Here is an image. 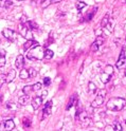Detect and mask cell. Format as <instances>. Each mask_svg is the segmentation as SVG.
Instances as JSON below:
<instances>
[{"label":"cell","mask_w":126,"mask_h":131,"mask_svg":"<svg viewBox=\"0 0 126 131\" xmlns=\"http://www.w3.org/2000/svg\"><path fill=\"white\" fill-rule=\"evenodd\" d=\"M96 11H98V7H93V9L91 10V12L86 16V20H87V21H90L92 18H93V15L96 13Z\"/></svg>","instance_id":"obj_19"},{"label":"cell","mask_w":126,"mask_h":131,"mask_svg":"<svg viewBox=\"0 0 126 131\" xmlns=\"http://www.w3.org/2000/svg\"><path fill=\"white\" fill-rule=\"evenodd\" d=\"M109 22H110V20H109V14H106L104 17H103V19H102V22H101V27H102V28L107 27V24Z\"/></svg>","instance_id":"obj_16"},{"label":"cell","mask_w":126,"mask_h":131,"mask_svg":"<svg viewBox=\"0 0 126 131\" xmlns=\"http://www.w3.org/2000/svg\"><path fill=\"white\" fill-rule=\"evenodd\" d=\"M54 53L52 50H50V49H47L46 50V53H45V59H51L53 57Z\"/></svg>","instance_id":"obj_22"},{"label":"cell","mask_w":126,"mask_h":131,"mask_svg":"<svg viewBox=\"0 0 126 131\" xmlns=\"http://www.w3.org/2000/svg\"><path fill=\"white\" fill-rule=\"evenodd\" d=\"M115 66H117L118 69H121V68H123L126 66V51H125V48L122 49V52L120 54V57H119V59H118Z\"/></svg>","instance_id":"obj_5"},{"label":"cell","mask_w":126,"mask_h":131,"mask_svg":"<svg viewBox=\"0 0 126 131\" xmlns=\"http://www.w3.org/2000/svg\"><path fill=\"white\" fill-rule=\"evenodd\" d=\"M4 128L5 130H13L15 128V123L12 119H7L4 123Z\"/></svg>","instance_id":"obj_15"},{"label":"cell","mask_w":126,"mask_h":131,"mask_svg":"<svg viewBox=\"0 0 126 131\" xmlns=\"http://www.w3.org/2000/svg\"><path fill=\"white\" fill-rule=\"evenodd\" d=\"M125 104L126 101L122 97H112L110 98L107 104H106V107L108 110L110 111H121L124 107H125Z\"/></svg>","instance_id":"obj_1"},{"label":"cell","mask_w":126,"mask_h":131,"mask_svg":"<svg viewBox=\"0 0 126 131\" xmlns=\"http://www.w3.org/2000/svg\"><path fill=\"white\" fill-rule=\"evenodd\" d=\"M33 1H35V0H33Z\"/></svg>","instance_id":"obj_38"},{"label":"cell","mask_w":126,"mask_h":131,"mask_svg":"<svg viewBox=\"0 0 126 131\" xmlns=\"http://www.w3.org/2000/svg\"><path fill=\"white\" fill-rule=\"evenodd\" d=\"M2 35L4 36V38L11 40V41H14V40L16 39V37H17V34L11 29H3L2 30Z\"/></svg>","instance_id":"obj_6"},{"label":"cell","mask_w":126,"mask_h":131,"mask_svg":"<svg viewBox=\"0 0 126 131\" xmlns=\"http://www.w3.org/2000/svg\"><path fill=\"white\" fill-rule=\"evenodd\" d=\"M29 72H30V76H31L32 78H34V77L37 76V71H36L35 69L31 68V69H29Z\"/></svg>","instance_id":"obj_24"},{"label":"cell","mask_w":126,"mask_h":131,"mask_svg":"<svg viewBox=\"0 0 126 131\" xmlns=\"http://www.w3.org/2000/svg\"><path fill=\"white\" fill-rule=\"evenodd\" d=\"M125 76H126V70H125Z\"/></svg>","instance_id":"obj_37"},{"label":"cell","mask_w":126,"mask_h":131,"mask_svg":"<svg viewBox=\"0 0 126 131\" xmlns=\"http://www.w3.org/2000/svg\"><path fill=\"white\" fill-rule=\"evenodd\" d=\"M77 117L80 118V122L82 123V124H83L84 126H86L85 122L89 121V119H88V116H87V112H85V111H82V112H80V114H79V116H77Z\"/></svg>","instance_id":"obj_12"},{"label":"cell","mask_w":126,"mask_h":131,"mask_svg":"<svg viewBox=\"0 0 126 131\" xmlns=\"http://www.w3.org/2000/svg\"><path fill=\"white\" fill-rule=\"evenodd\" d=\"M104 130H105V131H109V130H114V126H110V125H109V126H106Z\"/></svg>","instance_id":"obj_33"},{"label":"cell","mask_w":126,"mask_h":131,"mask_svg":"<svg viewBox=\"0 0 126 131\" xmlns=\"http://www.w3.org/2000/svg\"><path fill=\"white\" fill-rule=\"evenodd\" d=\"M113 74V67L111 64H107L106 67L104 68V72L101 74V78H102V81L104 84H107L109 83L111 76Z\"/></svg>","instance_id":"obj_4"},{"label":"cell","mask_w":126,"mask_h":131,"mask_svg":"<svg viewBox=\"0 0 126 131\" xmlns=\"http://www.w3.org/2000/svg\"><path fill=\"white\" fill-rule=\"evenodd\" d=\"M28 22H29V21H28V19H27L26 16H22L21 19H20V24H26V23H28Z\"/></svg>","instance_id":"obj_30"},{"label":"cell","mask_w":126,"mask_h":131,"mask_svg":"<svg viewBox=\"0 0 126 131\" xmlns=\"http://www.w3.org/2000/svg\"><path fill=\"white\" fill-rule=\"evenodd\" d=\"M15 66H16V68L17 69H23V66H24V58H23V56L22 55H18L17 56V58H16L15 60Z\"/></svg>","instance_id":"obj_9"},{"label":"cell","mask_w":126,"mask_h":131,"mask_svg":"<svg viewBox=\"0 0 126 131\" xmlns=\"http://www.w3.org/2000/svg\"><path fill=\"white\" fill-rule=\"evenodd\" d=\"M18 1H24V0H18Z\"/></svg>","instance_id":"obj_36"},{"label":"cell","mask_w":126,"mask_h":131,"mask_svg":"<svg viewBox=\"0 0 126 131\" xmlns=\"http://www.w3.org/2000/svg\"><path fill=\"white\" fill-rule=\"evenodd\" d=\"M88 89H89V92H90V93H95V91H96V86H95V84H93L92 81H89Z\"/></svg>","instance_id":"obj_21"},{"label":"cell","mask_w":126,"mask_h":131,"mask_svg":"<svg viewBox=\"0 0 126 131\" xmlns=\"http://www.w3.org/2000/svg\"><path fill=\"white\" fill-rule=\"evenodd\" d=\"M47 95H48V91H47V90H45V91L43 92V94H41V97H43V98H45Z\"/></svg>","instance_id":"obj_34"},{"label":"cell","mask_w":126,"mask_h":131,"mask_svg":"<svg viewBox=\"0 0 126 131\" xmlns=\"http://www.w3.org/2000/svg\"><path fill=\"white\" fill-rule=\"evenodd\" d=\"M34 91V89H33V86H24L23 89H22V92L24 94H30L31 92Z\"/></svg>","instance_id":"obj_20"},{"label":"cell","mask_w":126,"mask_h":131,"mask_svg":"<svg viewBox=\"0 0 126 131\" xmlns=\"http://www.w3.org/2000/svg\"><path fill=\"white\" fill-rule=\"evenodd\" d=\"M36 46H39V43L37 41H35L34 39H31V40H28V41L23 45V50L27 51L28 49H31V48H34Z\"/></svg>","instance_id":"obj_10"},{"label":"cell","mask_w":126,"mask_h":131,"mask_svg":"<svg viewBox=\"0 0 126 131\" xmlns=\"http://www.w3.org/2000/svg\"><path fill=\"white\" fill-rule=\"evenodd\" d=\"M105 96H106V90H105V89H101V90H99L98 95L95 96L94 101L92 102L91 106H92L93 108H99V107H101V106L104 104Z\"/></svg>","instance_id":"obj_3"},{"label":"cell","mask_w":126,"mask_h":131,"mask_svg":"<svg viewBox=\"0 0 126 131\" xmlns=\"http://www.w3.org/2000/svg\"><path fill=\"white\" fill-rule=\"evenodd\" d=\"M15 76H16V71L11 69V71L7 73V75H6V83L7 84L12 83V81L14 80V78H15Z\"/></svg>","instance_id":"obj_14"},{"label":"cell","mask_w":126,"mask_h":131,"mask_svg":"<svg viewBox=\"0 0 126 131\" xmlns=\"http://www.w3.org/2000/svg\"><path fill=\"white\" fill-rule=\"evenodd\" d=\"M29 101H30V94H24V95H22V96L19 97L18 103L21 106H26V105H28Z\"/></svg>","instance_id":"obj_11"},{"label":"cell","mask_w":126,"mask_h":131,"mask_svg":"<svg viewBox=\"0 0 126 131\" xmlns=\"http://www.w3.org/2000/svg\"><path fill=\"white\" fill-rule=\"evenodd\" d=\"M33 89H34V91L36 92V91H39V90L41 89V84L40 83H36V84H34L33 85Z\"/></svg>","instance_id":"obj_27"},{"label":"cell","mask_w":126,"mask_h":131,"mask_svg":"<svg viewBox=\"0 0 126 131\" xmlns=\"http://www.w3.org/2000/svg\"><path fill=\"white\" fill-rule=\"evenodd\" d=\"M5 64V57L4 56H1L0 57V67H3V66Z\"/></svg>","instance_id":"obj_29"},{"label":"cell","mask_w":126,"mask_h":131,"mask_svg":"<svg viewBox=\"0 0 126 131\" xmlns=\"http://www.w3.org/2000/svg\"><path fill=\"white\" fill-rule=\"evenodd\" d=\"M85 6H86V3L85 2H83V1H77L76 2V9H77L79 12H81Z\"/></svg>","instance_id":"obj_23"},{"label":"cell","mask_w":126,"mask_h":131,"mask_svg":"<svg viewBox=\"0 0 126 131\" xmlns=\"http://www.w3.org/2000/svg\"><path fill=\"white\" fill-rule=\"evenodd\" d=\"M43 100H44V98L41 97V96H35L34 98H33L32 102H31V105H32L33 109L37 110V109L40 107V105L43 104Z\"/></svg>","instance_id":"obj_8"},{"label":"cell","mask_w":126,"mask_h":131,"mask_svg":"<svg viewBox=\"0 0 126 131\" xmlns=\"http://www.w3.org/2000/svg\"><path fill=\"white\" fill-rule=\"evenodd\" d=\"M62 0H44V3H43V7H47L50 4L52 3H57V2H61Z\"/></svg>","instance_id":"obj_18"},{"label":"cell","mask_w":126,"mask_h":131,"mask_svg":"<svg viewBox=\"0 0 126 131\" xmlns=\"http://www.w3.org/2000/svg\"><path fill=\"white\" fill-rule=\"evenodd\" d=\"M114 130H115V131H120V130H124V129H123L122 125L120 124L119 122H115V123H114Z\"/></svg>","instance_id":"obj_26"},{"label":"cell","mask_w":126,"mask_h":131,"mask_svg":"<svg viewBox=\"0 0 126 131\" xmlns=\"http://www.w3.org/2000/svg\"><path fill=\"white\" fill-rule=\"evenodd\" d=\"M0 53H1V56H5V51L3 50V49H1V51H0Z\"/></svg>","instance_id":"obj_35"},{"label":"cell","mask_w":126,"mask_h":131,"mask_svg":"<svg viewBox=\"0 0 126 131\" xmlns=\"http://www.w3.org/2000/svg\"><path fill=\"white\" fill-rule=\"evenodd\" d=\"M44 84H45V86H49L50 84H51V79H50L49 77H45L44 78Z\"/></svg>","instance_id":"obj_31"},{"label":"cell","mask_w":126,"mask_h":131,"mask_svg":"<svg viewBox=\"0 0 126 131\" xmlns=\"http://www.w3.org/2000/svg\"><path fill=\"white\" fill-rule=\"evenodd\" d=\"M45 53L46 51L44 50L43 47L36 46L31 49V51L27 53V58L30 60H41L45 58Z\"/></svg>","instance_id":"obj_2"},{"label":"cell","mask_w":126,"mask_h":131,"mask_svg":"<svg viewBox=\"0 0 126 131\" xmlns=\"http://www.w3.org/2000/svg\"><path fill=\"white\" fill-rule=\"evenodd\" d=\"M76 101V94H73L72 95V97L70 98V101H69V103H68V105H67V107H66V110H69L72 106L74 105V102Z\"/></svg>","instance_id":"obj_17"},{"label":"cell","mask_w":126,"mask_h":131,"mask_svg":"<svg viewBox=\"0 0 126 131\" xmlns=\"http://www.w3.org/2000/svg\"><path fill=\"white\" fill-rule=\"evenodd\" d=\"M99 47H100V45L96 41H94L93 43H92V46H91V51L92 52H96L99 50Z\"/></svg>","instance_id":"obj_25"},{"label":"cell","mask_w":126,"mask_h":131,"mask_svg":"<svg viewBox=\"0 0 126 131\" xmlns=\"http://www.w3.org/2000/svg\"><path fill=\"white\" fill-rule=\"evenodd\" d=\"M23 124H24V126H26V127H29L31 125V122H30V119L23 118Z\"/></svg>","instance_id":"obj_32"},{"label":"cell","mask_w":126,"mask_h":131,"mask_svg":"<svg viewBox=\"0 0 126 131\" xmlns=\"http://www.w3.org/2000/svg\"><path fill=\"white\" fill-rule=\"evenodd\" d=\"M19 77L21 78V79H29L31 76H30V72H29V70L28 69H21V71H20V73H19Z\"/></svg>","instance_id":"obj_13"},{"label":"cell","mask_w":126,"mask_h":131,"mask_svg":"<svg viewBox=\"0 0 126 131\" xmlns=\"http://www.w3.org/2000/svg\"><path fill=\"white\" fill-rule=\"evenodd\" d=\"M52 112V102L51 101H49L47 102V104L45 105V108L43 110V116L46 118L48 116H50V114H51Z\"/></svg>","instance_id":"obj_7"},{"label":"cell","mask_w":126,"mask_h":131,"mask_svg":"<svg viewBox=\"0 0 126 131\" xmlns=\"http://www.w3.org/2000/svg\"><path fill=\"white\" fill-rule=\"evenodd\" d=\"M28 24H29V27H30L32 30H36V29H37V24H36L34 21H29Z\"/></svg>","instance_id":"obj_28"}]
</instances>
